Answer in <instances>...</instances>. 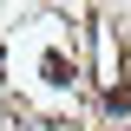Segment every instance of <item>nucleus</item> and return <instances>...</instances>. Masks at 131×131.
I'll use <instances>...</instances> for the list:
<instances>
[{
	"label": "nucleus",
	"mask_w": 131,
	"mask_h": 131,
	"mask_svg": "<svg viewBox=\"0 0 131 131\" xmlns=\"http://www.w3.org/2000/svg\"><path fill=\"white\" fill-rule=\"evenodd\" d=\"M105 105H112V112H131V85H112V92H105Z\"/></svg>",
	"instance_id": "obj_1"
},
{
	"label": "nucleus",
	"mask_w": 131,
	"mask_h": 131,
	"mask_svg": "<svg viewBox=\"0 0 131 131\" xmlns=\"http://www.w3.org/2000/svg\"><path fill=\"white\" fill-rule=\"evenodd\" d=\"M0 72H7V52H0Z\"/></svg>",
	"instance_id": "obj_2"
},
{
	"label": "nucleus",
	"mask_w": 131,
	"mask_h": 131,
	"mask_svg": "<svg viewBox=\"0 0 131 131\" xmlns=\"http://www.w3.org/2000/svg\"><path fill=\"white\" fill-rule=\"evenodd\" d=\"M125 131H131V125H125Z\"/></svg>",
	"instance_id": "obj_3"
}]
</instances>
